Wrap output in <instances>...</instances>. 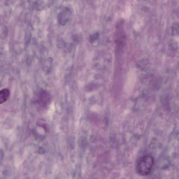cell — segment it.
I'll list each match as a JSON object with an SVG mask.
<instances>
[{"mask_svg":"<svg viewBox=\"0 0 179 179\" xmlns=\"http://www.w3.org/2000/svg\"><path fill=\"white\" fill-rule=\"evenodd\" d=\"M71 15V10L66 7L62 10L58 16L59 23L61 25H65L70 20Z\"/></svg>","mask_w":179,"mask_h":179,"instance_id":"cell-2","label":"cell"},{"mask_svg":"<svg viewBox=\"0 0 179 179\" xmlns=\"http://www.w3.org/2000/svg\"><path fill=\"white\" fill-rule=\"evenodd\" d=\"M53 61L52 58H49L47 59L45 63V69L47 73H49L51 70V69L53 64Z\"/></svg>","mask_w":179,"mask_h":179,"instance_id":"cell-4","label":"cell"},{"mask_svg":"<svg viewBox=\"0 0 179 179\" xmlns=\"http://www.w3.org/2000/svg\"><path fill=\"white\" fill-rule=\"evenodd\" d=\"M154 163L153 157L150 155H145L139 160L136 166V171L139 175H148L152 170Z\"/></svg>","mask_w":179,"mask_h":179,"instance_id":"cell-1","label":"cell"},{"mask_svg":"<svg viewBox=\"0 0 179 179\" xmlns=\"http://www.w3.org/2000/svg\"><path fill=\"white\" fill-rule=\"evenodd\" d=\"M10 96L9 90L4 89L0 91V104H2L8 100Z\"/></svg>","mask_w":179,"mask_h":179,"instance_id":"cell-3","label":"cell"},{"mask_svg":"<svg viewBox=\"0 0 179 179\" xmlns=\"http://www.w3.org/2000/svg\"><path fill=\"white\" fill-rule=\"evenodd\" d=\"M99 34L98 33H95L91 35L89 39L91 44H94L96 43V41H97L99 39Z\"/></svg>","mask_w":179,"mask_h":179,"instance_id":"cell-5","label":"cell"}]
</instances>
